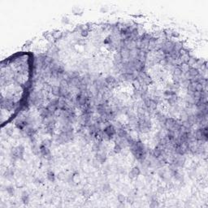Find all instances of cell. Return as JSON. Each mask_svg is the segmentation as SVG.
I'll list each match as a JSON object with an SVG mask.
<instances>
[{
  "mask_svg": "<svg viewBox=\"0 0 208 208\" xmlns=\"http://www.w3.org/2000/svg\"><path fill=\"white\" fill-rule=\"evenodd\" d=\"M24 153H25V148H24L23 146L20 145V146H19L14 147V148L11 149V159H15V160L23 159Z\"/></svg>",
  "mask_w": 208,
  "mask_h": 208,
  "instance_id": "cell-1",
  "label": "cell"
},
{
  "mask_svg": "<svg viewBox=\"0 0 208 208\" xmlns=\"http://www.w3.org/2000/svg\"><path fill=\"white\" fill-rule=\"evenodd\" d=\"M103 131L111 137V139L114 138V137L116 135V129L115 128L114 125H112V124H109V125H107V127H105Z\"/></svg>",
  "mask_w": 208,
  "mask_h": 208,
  "instance_id": "cell-2",
  "label": "cell"
},
{
  "mask_svg": "<svg viewBox=\"0 0 208 208\" xmlns=\"http://www.w3.org/2000/svg\"><path fill=\"white\" fill-rule=\"evenodd\" d=\"M120 78L121 81H128V82H133L136 80V77L132 73H122L120 75Z\"/></svg>",
  "mask_w": 208,
  "mask_h": 208,
  "instance_id": "cell-3",
  "label": "cell"
},
{
  "mask_svg": "<svg viewBox=\"0 0 208 208\" xmlns=\"http://www.w3.org/2000/svg\"><path fill=\"white\" fill-rule=\"evenodd\" d=\"M176 122V120L173 118H167L165 123H164V127L167 130H172L173 129V127L175 125Z\"/></svg>",
  "mask_w": 208,
  "mask_h": 208,
  "instance_id": "cell-4",
  "label": "cell"
},
{
  "mask_svg": "<svg viewBox=\"0 0 208 208\" xmlns=\"http://www.w3.org/2000/svg\"><path fill=\"white\" fill-rule=\"evenodd\" d=\"M69 85L72 87H75V88H77L80 84L81 83V76H78V77H73V78H71L68 81Z\"/></svg>",
  "mask_w": 208,
  "mask_h": 208,
  "instance_id": "cell-5",
  "label": "cell"
},
{
  "mask_svg": "<svg viewBox=\"0 0 208 208\" xmlns=\"http://www.w3.org/2000/svg\"><path fill=\"white\" fill-rule=\"evenodd\" d=\"M96 159L98 160L100 163H105L107 160V155L106 153H104V151H98L96 154Z\"/></svg>",
  "mask_w": 208,
  "mask_h": 208,
  "instance_id": "cell-6",
  "label": "cell"
},
{
  "mask_svg": "<svg viewBox=\"0 0 208 208\" xmlns=\"http://www.w3.org/2000/svg\"><path fill=\"white\" fill-rule=\"evenodd\" d=\"M140 174H141V171H140L138 167H134V168H132V170L130 171V172L129 173V176L131 179H134V178L137 177Z\"/></svg>",
  "mask_w": 208,
  "mask_h": 208,
  "instance_id": "cell-7",
  "label": "cell"
},
{
  "mask_svg": "<svg viewBox=\"0 0 208 208\" xmlns=\"http://www.w3.org/2000/svg\"><path fill=\"white\" fill-rule=\"evenodd\" d=\"M120 54L121 55L122 59H129L130 57V50L129 49H127L126 47H122L121 49L120 50Z\"/></svg>",
  "mask_w": 208,
  "mask_h": 208,
  "instance_id": "cell-8",
  "label": "cell"
},
{
  "mask_svg": "<svg viewBox=\"0 0 208 208\" xmlns=\"http://www.w3.org/2000/svg\"><path fill=\"white\" fill-rule=\"evenodd\" d=\"M116 135L120 137H126L129 134L126 130L124 129V127H122L120 129H116Z\"/></svg>",
  "mask_w": 208,
  "mask_h": 208,
  "instance_id": "cell-9",
  "label": "cell"
},
{
  "mask_svg": "<svg viewBox=\"0 0 208 208\" xmlns=\"http://www.w3.org/2000/svg\"><path fill=\"white\" fill-rule=\"evenodd\" d=\"M60 89L59 86H57V85H54L51 88V93L55 97H58V98H60Z\"/></svg>",
  "mask_w": 208,
  "mask_h": 208,
  "instance_id": "cell-10",
  "label": "cell"
},
{
  "mask_svg": "<svg viewBox=\"0 0 208 208\" xmlns=\"http://www.w3.org/2000/svg\"><path fill=\"white\" fill-rule=\"evenodd\" d=\"M180 68L181 70V72H182V73L185 74L186 72H189V70L190 68V66L189 65L188 63H183V64H181L180 65Z\"/></svg>",
  "mask_w": 208,
  "mask_h": 208,
  "instance_id": "cell-11",
  "label": "cell"
},
{
  "mask_svg": "<svg viewBox=\"0 0 208 208\" xmlns=\"http://www.w3.org/2000/svg\"><path fill=\"white\" fill-rule=\"evenodd\" d=\"M188 74L193 78V77L198 76V75L199 74V72H198V68H195V67H190L189 70V72H188Z\"/></svg>",
  "mask_w": 208,
  "mask_h": 208,
  "instance_id": "cell-12",
  "label": "cell"
},
{
  "mask_svg": "<svg viewBox=\"0 0 208 208\" xmlns=\"http://www.w3.org/2000/svg\"><path fill=\"white\" fill-rule=\"evenodd\" d=\"M163 95H164V97H165L167 99H168V98H171V97H172L174 95H176V91H174V90L167 89V90L163 93Z\"/></svg>",
  "mask_w": 208,
  "mask_h": 208,
  "instance_id": "cell-13",
  "label": "cell"
},
{
  "mask_svg": "<svg viewBox=\"0 0 208 208\" xmlns=\"http://www.w3.org/2000/svg\"><path fill=\"white\" fill-rule=\"evenodd\" d=\"M31 149H32V152L34 154H36V155H38L39 154H41V151H40V147L38 146L37 144L34 143L32 145V147H31Z\"/></svg>",
  "mask_w": 208,
  "mask_h": 208,
  "instance_id": "cell-14",
  "label": "cell"
},
{
  "mask_svg": "<svg viewBox=\"0 0 208 208\" xmlns=\"http://www.w3.org/2000/svg\"><path fill=\"white\" fill-rule=\"evenodd\" d=\"M168 103L170 104L171 106H175L176 103H177V96L174 95L171 98H168Z\"/></svg>",
  "mask_w": 208,
  "mask_h": 208,
  "instance_id": "cell-15",
  "label": "cell"
},
{
  "mask_svg": "<svg viewBox=\"0 0 208 208\" xmlns=\"http://www.w3.org/2000/svg\"><path fill=\"white\" fill-rule=\"evenodd\" d=\"M172 73H173V76H180L183 74L180 68V67H174V68L172 69Z\"/></svg>",
  "mask_w": 208,
  "mask_h": 208,
  "instance_id": "cell-16",
  "label": "cell"
},
{
  "mask_svg": "<svg viewBox=\"0 0 208 208\" xmlns=\"http://www.w3.org/2000/svg\"><path fill=\"white\" fill-rule=\"evenodd\" d=\"M47 179L49 180L50 182H55V173L53 172L52 171H49L47 174Z\"/></svg>",
  "mask_w": 208,
  "mask_h": 208,
  "instance_id": "cell-17",
  "label": "cell"
},
{
  "mask_svg": "<svg viewBox=\"0 0 208 208\" xmlns=\"http://www.w3.org/2000/svg\"><path fill=\"white\" fill-rule=\"evenodd\" d=\"M21 200H22L23 203H25V204H28V202H29V197H28V193H26V192L23 193L22 196H21Z\"/></svg>",
  "mask_w": 208,
  "mask_h": 208,
  "instance_id": "cell-18",
  "label": "cell"
},
{
  "mask_svg": "<svg viewBox=\"0 0 208 208\" xmlns=\"http://www.w3.org/2000/svg\"><path fill=\"white\" fill-rule=\"evenodd\" d=\"M69 86V83L68 81H66V80L63 79L59 81V87L63 89H67V87Z\"/></svg>",
  "mask_w": 208,
  "mask_h": 208,
  "instance_id": "cell-19",
  "label": "cell"
},
{
  "mask_svg": "<svg viewBox=\"0 0 208 208\" xmlns=\"http://www.w3.org/2000/svg\"><path fill=\"white\" fill-rule=\"evenodd\" d=\"M13 175H14L13 171L11 170V169H8V170L5 171V173H4V177L7 179H11L13 176Z\"/></svg>",
  "mask_w": 208,
  "mask_h": 208,
  "instance_id": "cell-20",
  "label": "cell"
},
{
  "mask_svg": "<svg viewBox=\"0 0 208 208\" xmlns=\"http://www.w3.org/2000/svg\"><path fill=\"white\" fill-rule=\"evenodd\" d=\"M183 49V46L181 44L180 42H174V49L173 50H176V51H180V50Z\"/></svg>",
  "mask_w": 208,
  "mask_h": 208,
  "instance_id": "cell-21",
  "label": "cell"
},
{
  "mask_svg": "<svg viewBox=\"0 0 208 208\" xmlns=\"http://www.w3.org/2000/svg\"><path fill=\"white\" fill-rule=\"evenodd\" d=\"M40 145H41V146H42L50 148V146H51V142H50V140H49V139H46V140H43V141L41 142Z\"/></svg>",
  "mask_w": 208,
  "mask_h": 208,
  "instance_id": "cell-22",
  "label": "cell"
},
{
  "mask_svg": "<svg viewBox=\"0 0 208 208\" xmlns=\"http://www.w3.org/2000/svg\"><path fill=\"white\" fill-rule=\"evenodd\" d=\"M204 90V87L202 86V85L199 83V82H197L196 84V86H195V91H198V92H202Z\"/></svg>",
  "mask_w": 208,
  "mask_h": 208,
  "instance_id": "cell-23",
  "label": "cell"
},
{
  "mask_svg": "<svg viewBox=\"0 0 208 208\" xmlns=\"http://www.w3.org/2000/svg\"><path fill=\"white\" fill-rule=\"evenodd\" d=\"M7 192H8V193L10 196H13L14 193H15V189H14V188L12 187V186H8V187H7Z\"/></svg>",
  "mask_w": 208,
  "mask_h": 208,
  "instance_id": "cell-24",
  "label": "cell"
},
{
  "mask_svg": "<svg viewBox=\"0 0 208 208\" xmlns=\"http://www.w3.org/2000/svg\"><path fill=\"white\" fill-rule=\"evenodd\" d=\"M72 12H73L74 15H82V13H83V10L80 9L79 8H73V10H72Z\"/></svg>",
  "mask_w": 208,
  "mask_h": 208,
  "instance_id": "cell-25",
  "label": "cell"
},
{
  "mask_svg": "<svg viewBox=\"0 0 208 208\" xmlns=\"http://www.w3.org/2000/svg\"><path fill=\"white\" fill-rule=\"evenodd\" d=\"M103 190L104 191V192L108 193L112 190V189H111V186L108 185V184H104L103 186Z\"/></svg>",
  "mask_w": 208,
  "mask_h": 208,
  "instance_id": "cell-26",
  "label": "cell"
},
{
  "mask_svg": "<svg viewBox=\"0 0 208 208\" xmlns=\"http://www.w3.org/2000/svg\"><path fill=\"white\" fill-rule=\"evenodd\" d=\"M117 199H118V202H120V203H123L125 202V200H126V198H125L124 195L123 194H119L117 197Z\"/></svg>",
  "mask_w": 208,
  "mask_h": 208,
  "instance_id": "cell-27",
  "label": "cell"
},
{
  "mask_svg": "<svg viewBox=\"0 0 208 208\" xmlns=\"http://www.w3.org/2000/svg\"><path fill=\"white\" fill-rule=\"evenodd\" d=\"M121 151H122V148H121V147H120L119 145L115 144V147H114V151H115V153H116V154L120 153V152H121Z\"/></svg>",
  "mask_w": 208,
  "mask_h": 208,
  "instance_id": "cell-28",
  "label": "cell"
},
{
  "mask_svg": "<svg viewBox=\"0 0 208 208\" xmlns=\"http://www.w3.org/2000/svg\"><path fill=\"white\" fill-rule=\"evenodd\" d=\"M150 207H159V203L158 202L156 201V199H153L151 201V204H150Z\"/></svg>",
  "mask_w": 208,
  "mask_h": 208,
  "instance_id": "cell-29",
  "label": "cell"
},
{
  "mask_svg": "<svg viewBox=\"0 0 208 208\" xmlns=\"http://www.w3.org/2000/svg\"><path fill=\"white\" fill-rule=\"evenodd\" d=\"M81 34L82 37H86V36L89 34L88 29H83V30H82L81 32Z\"/></svg>",
  "mask_w": 208,
  "mask_h": 208,
  "instance_id": "cell-30",
  "label": "cell"
},
{
  "mask_svg": "<svg viewBox=\"0 0 208 208\" xmlns=\"http://www.w3.org/2000/svg\"><path fill=\"white\" fill-rule=\"evenodd\" d=\"M58 179H59V180H64V179H65V176H64V173H63V172H60V173H59V175H58Z\"/></svg>",
  "mask_w": 208,
  "mask_h": 208,
  "instance_id": "cell-31",
  "label": "cell"
},
{
  "mask_svg": "<svg viewBox=\"0 0 208 208\" xmlns=\"http://www.w3.org/2000/svg\"><path fill=\"white\" fill-rule=\"evenodd\" d=\"M12 132H13V130L11 129V128H8V129H6V134L9 135V136H11V135L12 134Z\"/></svg>",
  "mask_w": 208,
  "mask_h": 208,
  "instance_id": "cell-32",
  "label": "cell"
},
{
  "mask_svg": "<svg viewBox=\"0 0 208 208\" xmlns=\"http://www.w3.org/2000/svg\"><path fill=\"white\" fill-rule=\"evenodd\" d=\"M62 22L64 24H69V20L67 17H63L62 18Z\"/></svg>",
  "mask_w": 208,
  "mask_h": 208,
  "instance_id": "cell-33",
  "label": "cell"
},
{
  "mask_svg": "<svg viewBox=\"0 0 208 208\" xmlns=\"http://www.w3.org/2000/svg\"><path fill=\"white\" fill-rule=\"evenodd\" d=\"M171 37L178 38L179 37V33L177 32H175V31H172V33H171Z\"/></svg>",
  "mask_w": 208,
  "mask_h": 208,
  "instance_id": "cell-34",
  "label": "cell"
},
{
  "mask_svg": "<svg viewBox=\"0 0 208 208\" xmlns=\"http://www.w3.org/2000/svg\"><path fill=\"white\" fill-rule=\"evenodd\" d=\"M163 192H164V188H163V187H159V189H158V193H163Z\"/></svg>",
  "mask_w": 208,
  "mask_h": 208,
  "instance_id": "cell-35",
  "label": "cell"
},
{
  "mask_svg": "<svg viewBox=\"0 0 208 208\" xmlns=\"http://www.w3.org/2000/svg\"><path fill=\"white\" fill-rule=\"evenodd\" d=\"M107 8H101V11L102 12H106V11H107Z\"/></svg>",
  "mask_w": 208,
  "mask_h": 208,
  "instance_id": "cell-36",
  "label": "cell"
},
{
  "mask_svg": "<svg viewBox=\"0 0 208 208\" xmlns=\"http://www.w3.org/2000/svg\"><path fill=\"white\" fill-rule=\"evenodd\" d=\"M31 43H32V41H28V42L25 44V47H28L29 45H31Z\"/></svg>",
  "mask_w": 208,
  "mask_h": 208,
  "instance_id": "cell-37",
  "label": "cell"
}]
</instances>
